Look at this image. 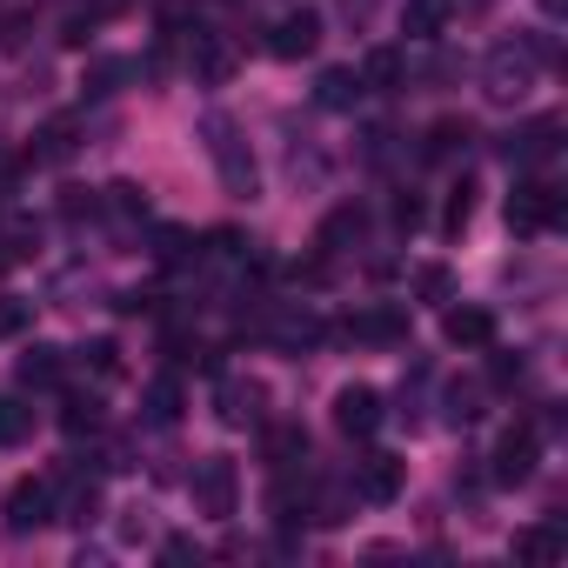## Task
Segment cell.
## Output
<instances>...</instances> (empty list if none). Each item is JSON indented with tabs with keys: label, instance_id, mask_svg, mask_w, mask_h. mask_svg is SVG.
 Masks as SVG:
<instances>
[{
	"label": "cell",
	"instance_id": "7c38bea8",
	"mask_svg": "<svg viewBox=\"0 0 568 568\" xmlns=\"http://www.w3.org/2000/svg\"><path fill=\"white\" fill-rule=\"evenodd\" d=\"M442 335H448L455 348H488V342H495V315L475 308V302H462V308L442 315Z\"/></svg>",
	"mask_w": 568,
	"mask_h": 568
},
{
	"label": "cell",
	"instance_id": "7a4b0ae2",
	"mask_svg": "<svg viewBox=\"0 0 568 568\" xmlns=\"http://www.w3.org/2000/svg\"><path fill=\"white\" fill-rule=\"evenodd\" d=\"M201 141H207V154H214L221 187H227L234 201H254L261 168H254V154H247V141H241V128H234L227 114H207V121H201Z\"/></svg>",
	"mask_w": 568,
	"mask_h": 568
},
{
	"label": "cell",
	"instance_id": "60d3db41",
	"mask_svg": "<svg viewBox=\"0 0 568 568\" xmlns=\"http://www.w3.org/2000/svg\"><path fill=\"white\" fill-rule=\"evenodd\" d=\"M541 8H548V14H561V0H541Z\"/></svg>",
	"mask_w": 568,
	"mask_h": 568
},
{
	"label": "cell",
	"instance_id": "f1b7e54d",
	"mask_svg": "<svg viewBox=\"0 0 568 568\" xmlns=\"http://www.w3.org/2000/svg\"><path fill=\"white\" fill-rule=\"evenodd\" d=\"M415 295H422V302H448V295H455V274H448L442 261H428V267L415 274Z\"/></svg>",
	"mask_w": 568,
	"mask_h": 568
},
{
	"label": "cell",
	"instance_id": "1f68e13d",
	"mask_svg": "<svg viewBox=\"0 0 568 568\" xmlns=\"http://www.w3.org/2000/svg\"><path fill=\"white\" fill-rule=\"evenodd\" d=\"M121 81H128V61H94V68H88V94H94V101L114 94Z\"/></svg>",
	"mask_w": 568,
	"mask_h": 568
},
{
	"label": "cell",
	"instance_id": "e575fe53",
	"mask_svg": "<svg viewBox=\"0 0 568 568\" xmlns=\"http://www.w3.org/2000/svg\"><path fill=\"white\" fill-rule=\"evenodd\" d=\"M88 368L94 375H121V348L114 342H88Z\"/></svg>",
	"mask_w": 568,
	"mask_h": 568
},
{
	"label": "cell",
	"instance_id": "484cf974",
	"mask_svg": "<svg viewBox=\"0 0 568 568\" xmlns=\"http://www.w3.org/2000/svg\"><path fill=\"white\" fill-rule=\"evenodd\" d=\"M468 221H475V181H455V187H448V207H442V227L462 234Z\"/></svg>",
	"mask_w": 568,
	"mask_h": 568
},
{
	"label": "cell",
	"instance_id": "4fadbf2b",
	"mask_svg": "<svg viewBox=\"0 0 568 568\" xmlns=\"http://www.w3.org/2000/svg\"><path fill=\"white\" fill-rule=\"evenodd\" d=\"M261 455H267V468H295V462L308 455V428H302V422H267Z\"/></svg>",
	"mask_w": 568,
	"mask_h": 568
},
{
	"label": "cell",
	"instance_id": "74e56055",
	"mask_svg": "<svg viewBox=\"0 0 568 568\" xmlns=\"http://www.w3.org/2000/svg\"><path fill=\"white\" fill-rule=\"evenodd\" d=\"M194 555H201V548H194L187 535H168V541H161V561H194Z\"/></svg>",
	"mask_w": 568,
	"mask_h": 568
},
{
	"label": "cell",
	"instance_id": "ba28073f",
	"mask_svg": "<svg viewBox=\"0 0 568 568\" xmlns=\"http://www.w3.org/2000/svg\"><path fill=\"white\" fill-rule=\"evenodd\" d=\"M342 335H348V342H368V348H395V342H408V308H395V302L362 308V315L342 322Z\"/></svg>",
	"mask_w": 568,
	"mask_h": 568
},
{
	"label": "cell",
	"instance_id": "b9f144b4",
	"mask_svg": "<svg viewBox=\"0 0 568 568\" xmlns=\"http://www.w3.org/2000/svg\"><path fill=\"white\" fill-rule=\"evenodd\" d=\"M468 8H488V0H468Z\"/></svg>",
	"mask_w": 568,
	"mask_h": 568
},
{
	"label": "cell",
	"instance_id": "ab89813d",
	"mask_svg": "<svg viewBox=\"0 0 568 568\" xmlns=\"http://www.w3.org/2000/svg\"><path fill=\"white\" fill-rule=\"evenodd\" d=\"M148 535V508H128V521H121V541H141Z\"/></svg>",
	"mask_w": 568,
	"mask_h": 568
},
{
	"label": "cell",
	"instance_id": "2e32d148",
	"mask_svg": "<svg viewBox=\"0 0 568 568\" xmlns=\"http://www.w3.org/2000/svg\"><path fill=\"white\" fill-rule=\"evenodd\" d=\"M14 375H21V388H61L68 382V362H61V348H28L14 362Z\"/></svg>",
	"mask_w": 568,
	"mask_h": 568
},
{
	"label": "cell",
	"instance_id": "d6a6232c",
	"mask_svg": "<svg viewBox=\"0 0 568 568\" xmlns=\"http://www.w3.org/2000/svg\"><path fill=\"white\" fill-rule=\"evenodd\" d=\"M227 68H234V54L201 41V54H194V74H201V81H227Z\"/></svg>",
	"mask_w": 568,
	"mask_h": 568
},
{
	"label": "cell",
	"instance_id": "277c9868",
	"mask_svg": "<svg viewBox=\"0 0 568 568\" xmlns=\"http://www.w3.org/2000/svg\"><path fill=\"white\" fill-rule=\"evenodd\" d=\"M535 455H541V422H515V428L495 442V455H488V481L521 488V481L535 475Z\"/></svg>",
	"mask_w": 568,
	"mask_h": 568
},
{
	"label": "cell",
	"instance_id": "603a6c76",
	"mask_svg": "<svg viewBox=\"0 0 568 568\" xmlns=\"http://www.w3.org/2000/svg\"><path fill=\"white\" fill-rule=\"evenodd\" d=\"M148 254H154L161 267H181V261L194 254V234H187V227H154V247H148Z\"/></svg>",
	"mask_w": 568,
	"mask_h": 568
},
{
	"label": "cell",
	"instance_id": "ffe728a7",
	"mask_svg": "<svg viewBox=\"0 0 568 568\" xmlns=\"http://www.w3.org/2000/svg\"><path fill=\"white\" fill-rule=\"evenodd\" d=\"M101 214L141 221V214H148V187H141V181H114V187H101Z\"/></svg>",
	"mask_w": 568,
	"mask_h": 568
},
{
	"label": "cell",
	"instance_id": "4316f807",
	"mask_svg": "<svg viewBox=\"0 0 568 568\" xmlns=\"http://www.w3.org/2000/svg\"><path fill=\"white\" fill-rule=\"evenodd\" d=\"M448 422H455V428H475V422H481V388H475V382H455V388H448Z\"/></svg>",
	"mask_w": 568,
	"mask_h": 568
},
{
	"label": "cell",
	"instance_id": "8d00e7d4",
	"mask_svg": "<svg viewBox=\"0 0 568 568\" xmlns=\"http://www.w3.org/2000/svg\"><path fill=\"white\" fill-rule=\"evenodd\" d=\"M28 328V302H0V335H21Z\"/></svg>",
	"mask_w": 568,
	"mask_h": 568
},
{
	"label": "cell",
	"instance_id": "d6986e66",
	"mask_svg": "<svg viewBox=\"0 0 568 568\" xmlns=\"http://www.w3.org/2000/svg\"><path fill=\"white\" fill-rule=\"evenodd\" d=\"M362 94H368V88H362L355 68H328V74L315 81V101H322V108H355Z\"/></svg>",
	"mask_w": 568,
	"mask_h": 568
},
{
	"label": "cell",
	"instance_id": "30bf717a",
	"mask_svg": "<svg viewBox=\"0 0 568 568\" xmlns=\"http://www.w3.org/2000/svg\"><path fill=\"white\" fill-rule=\"evenodd\" d=\"M402 481H408V462L402 455H368V462H355V501H395L402 495Z\"/></svg>",
	"mask_w": 568,
	"mask_h": 568
},
{
	"label": "cell",
	"instance_id": "d590c367",
	"mask_svg": "<svg viewBox=\"0 0 568 568\" xmlns=\"http://www.w3.org/2000/svg\"><path fill=\"white\" fill-rule=\"evenodd\" d=\"M488 375H495V388H515V382H521V355H495Z\"/></svg>",
	"mask_w": 568,
	"mask_h": 568
},
{
	"label": "cell",
	"instance_id": "3957f363",
	"mask_svg": "<svg viewBox=\"0 0 568 568\" xmlns=\"http://www.w3.org/2000/svg\"><path fill=\"white\" fill-rule=\"evenodd\" d=\"M0 521H8V535H34L54 521V475H21L8 488V501H0Z\"/></svg>",
	"mask_w": 568,
	"mask_h": 568
},
{
	"label": "cell",
	"instance_id": "5bb4252c",
	"mask_svg": "<svg viewBox=\"0 0 568 568\" xmlns=\"http://www.w3.org/2000/svg\"><path fill=\"white\" fill-rule=\"evenodd\" d=\"M214 415H221L227 428L254 422V415H261V382H234V375H227V382L214 388Z\"/></svg>",
	"mask_w": 568,
	"mask_h": 568
},
{
	"label": "cell",
	"instance_id": "ac0fdd59",
	"mask_svg": "<svg viewBox=\"0 0 568 568\" xmlns=\"http://www.w3.org/2000/svg\"><path fill=\"white\" fill-rule=\"evenodd\" d=\"M141 415H148V428H174V422H181V382H174V375L148 382V395H141Z\"/></svg>",
	"mask_w": 568,
	"mask_h": 568
},
{
	"label": "cell",
	"instance_id": "f546056e",
	"mask_svg": "<svg viewBox=\"0 0 568 568\" xmlns=\"http://www.w3.org/2000/svg\"><path fill=\"white\" fill-rule=\"evenodd\" d=\"M61 221H68V227H81V221H101V194H94V187H68V201H61Z\"/></svg>",
	"mask_w": 568,
	"mask_h": 568
},
{
	"label": "cell",
	"instance_id": "5b68a950",
	"mask_svg": "<svg viewBox=\"0 0 568 568\" xmlns=\"http://www.w3.org/2000/svg\"><path fill=\"white\" fill-rule=\"evenodd\" d=\"M194 508L214 515V521H227V515L241 508V468H234L227 455H207V462L194 468Z\"/></svg>",
	"mask_w": 568,
	"mask_h": 568
},
{
	"label": "cell",
	"instance_id": "9a60e30c",
	"mask_svg": "<svg viewBox=\"0 0 568 568\" xmlns=\"http://www.w3.org/2000/svg\"><path fill=\"white\" fill-rule=\"evenodd\" d=\"M448 14H455V0H408V8H402V34L408 41H435L448 28Z\"/></svg>",
	"mask_w": 568,
	"mask_h": 568
},
{
	"label": "cell",
	"instance_id": "d4e9b609",
	"mask_svg": "<svg viewBox=\"0 0 568 568\" xmlns=\"http://www.w3.org/2000/svg\"><path fill=\"white\" fill-rule=\"evenodd\" d=\"M402 81V48H375L362 68V88H395Z\"/></svg>",
	"mask_w": 568,
	"mask_h": 568
},
{
	"label": "cell",
	"instance_id": "836d02e7",
	"mask_svg": "<svg viewBox=\"0 0 568 568\" xmlns=\"http://www.w3.org/2000/svg\"><path fill=\"white\" fill-rule=\"evenodd\" d=\"M207 241H214V254H221V261H247V254H254V241H247L241 227H214Z\"/></svg>",
	"mask_w": 568,
	"mask_h": 568
},
{
	"label": "cell",
	"instance_id": "4dcf8cb0",
	"mask_svg": "<svg viewBox=\"0 0 568 568\" xmlns=\"http://www.w3.org/2000/svg\"><path fill=\"white\" fill-rule=\"evenodd\" d=\"M348 234H362V207H335V214H328V227H322V254H335Z\"/></svg>",
	"mask_w": 568,
	"mask_h": 568
},
{
	"label": "cell",
	"instance_id": "7402d4cb",
	"mask_svg": "<svg viewBox=\"0 0 568 568\" xmlns=\"http://www.w3.org/2000/svg\"><path fill=\"white\" fill-rule=\"evenodd\" d=\"M101 422H108V415H101V402H94V395H68V408H61V428H68L74 442H81V435H101Z\"/></svg>",
	"mask_w": 568,
	"mask_h": 568
},
{
	"label": "cell",
	"instance_id": "9c48e42d",
	"mask_svg": "<svg viewBox=\"0 0 568 568\" xmlns=\"http://www.w3.org/2000/svg\"><path fill=\"white\" fill-rule=\"evenodd\" d=\"M335 428H342L348 442H368V435L382 428V395H375L368 382H348V388L335 395Z\"/></svg>",
	"mask_w": 568,
	"mask_h": 568
},
{
	"label": "cell",
	"instance_id": "f35d334b",
	"mask_svg": "<svg viewBox=\"0 0 568 568\" xmlns=\"http://www.w3.org/2000/svg\"><path fill=\"white\" fill-rule=\"evenodd\" d=\"M395 221H402V227H422V201H415V194H402V201H395Z\"/></svg>",
	"mask_w": 568,
	"mask_h": 568
},
{
	"label": "cell",
	"instance_id": "52a82bcc",
	"mask_svg": "<svg viewBox=\"0 0 568 568\" xmlns=\"http://www.w3.org/2000/svg\"><path fill=\"white\" fill-rule=\"evenodd\" d=\"M315 48H322V14L315 8H295V14H281L267 28V54L274 61H308Z\"/></svg>",
	"mask_w": 568,
	"mask_h": 568
},
{
	"label": "cell",
	"instance_id": "6da1fadb",
	"mask_svg": "<svg viewBox=\"0 0 568 568\" xmlns=\"http://www.w3.org/2000/svg\"><path fill=\"white\" fill-rule=\"evenodd\" d=\"M541 61H555V48L541 41V34H521V41H501L495 54H488V68H481V88H488V101H521L528 88H535V68Z\"/></svg>",
	"mask_w": 568,
	"mask_h": 568
},
{
	"label": "cell",
	"instance_id": "83f0119b",
	"mask_svg": "<svg viewBox=\"0 0 568 568\" xmlns=\"http://www.w3.org/2000/svg\"><path fill=\"white\" fill-rule=\"evenodd\" d=\"M515 555H521V561H555V555H561V535H555V528H521V535H515Z\"/></svg>",
	"mask_w": 568,
	"mask_h": 568
},
{
	"label": "cell",
	"instance_id": "8992f818",
	"mask_svg": "<svg viewBox=\"0 0 568 568\" xmlns=\"http://www.w3.org/2000/svg\"><path fill=\"white\" fill-rule=\"evenodd\" d=\"M555 221H561V187L555 181H521L508 194V227L515 234H548Z\"/></svg>",
	"mask_w": 568,
	"mask_h": 568
},
{
	"label": "cell",
	"instance_id": "e0dca14e",
	"mask_svg": "<svg viewBox=\"0 0 568 568\" xmlns=\"http://www.w3.org/2000/svg\"><path fill=\"white\" fill-rule=\"evenodd\" d=\"M74 134H81V121H74V114H61V121H48V128L34 134V148H28V161H68V154L81 148Z\"/></svg>",
	"mask_w": 568,
	"mask_h": 568
},
{
	"label": "cell",
	"instance_id": "8fae6325",
	"mask_svg": "<svg viewBox=\"0 0 568 568\" xmlns=\"http://www.w3.org/2000/svg\"><path fill=\"white\" fill-rule=\"evenodd\" d=\"M555 148H561V121H555V114H541V121H528L521 134H508V161H515V168H548Z\"/></svg>",
	"mask_w": 568,
	"mask_h": 568
},
{
	"label": "cell",
	"instance_id": "44dd1931",
	"mask_svg": "<svg viewBox=\"0 0 568 568\" xmlns=\"http://www.w3.org/2000/svg\"><path fill=\"white\" fill-rule=\"evenodd\" d=\"M468 134H475V128H468V121H455V114H448V121H435V128H428V141H422V161H448Z\"/></svg>",
	"mask_w": 568,
	"mask_h": 568
},
{
	"label": "cell",
	"instance_id": "cb8c5ba5",
	"mask_svg": "<svg viewBox=\"0 0 568 568\" xmlns=\"http://www.w3.org/2000/svg\"><path fill=\"white\" fill-rule=\"evenodd\" d=\"M28 428H34V408L28 402H0V448H14V442H28Z\"/></svg>",
	"mask_w": 568,
	"mask_h": 568
}]
</instances>
